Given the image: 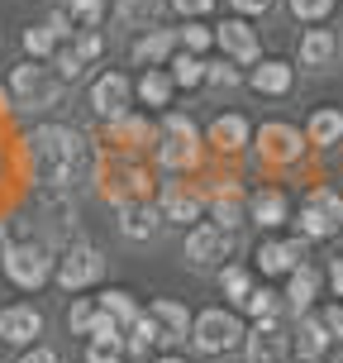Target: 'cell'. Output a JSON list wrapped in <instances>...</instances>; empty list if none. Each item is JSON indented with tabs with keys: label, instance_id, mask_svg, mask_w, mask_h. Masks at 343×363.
<instances>
[{
	"label": "cell",
	"instance_id": "f546056e",
	"mask_svg": "<svg viewBox=\"0 0 343 363\" xmlns=\"http://www.w3.org/2000/svg\"><path fill=\"white\" fill-rule=\"evenodd\" d=\"M129 345H124V330H110V335H91L86 345V363H124Z\"/></svg>",
	"mask_w": 343,
	"mask_h": 363
},
{
	"label": "cell",
	"instance_id": "8992f818",
	"mask_svg": "<svg viewBox=\"0 0 343 363\" xmlns=\"http://www.w3.org/2000/svg\"><path fill=\"white\" fill-rule=\"evenodd\" d=\"M191 340H196L200 354H229V349H238L243 340H248V330H243V320H238L234 311L210 306V311H200V315H196Z\"/></svg>",
	"mask_w": 343,
	"mask_h": 363
},
{
	"label": "cell",
	"instance_id": "484cf974",
	"mask_svg": "<svg viewBox=\"0 0 343 363\" xmlns=\"http://www.w3.org/2000/svg\"><path fill=\"white\" fill-rule=\"evenodd\" d=\"M339 139H343V110L339 106H320L315 115H310V125H306V144L329 148V144H339Z\"/></svg>",
	"mask_w": 343,
	"mask_h": 363
},
{
	"label": "cell",
	"instance_id": "9c48e42d",
	"mask_svg": "<svg viewBox=\"0 0 343 363\" xmlns=\"http://www.w3.org/2000/svg\"><path fill=\"white\" fill-rule=\"evenodd\" d=\"M229 254H234V230H224V225H196L186 235V258L196 268H229L224 263Z\"/></svg>",
	"mask_w": 343,
	"mask_h": 363
},
{
	"label": "cell",
	"instance_id": "9a60e30c",
	"mask_svg": "<svg viewBox=\"0 0 343 363\" xmlns=\"http://www.w3.org/2000/svg\"><path fill=\"white\" fill-rule=\"evenodd\" d=\"M291 345H296V359L320 363V359L329 354V345H334V335H329L325 315H320V311H310V315H301V325H296V335H291Z\"/></svg>",
	"mask_w": 343,
	"mask_h": 363
},
{
	"label": "cell",
	"instance_id": "5bb4252c",
	"mask_svg": "<svg viewBox=\"0 0 343 363\" xmlns=\"http://www.w3.org/2000/svg\"><path fill=\"white\" fill-rule=\"evenodd\" d=\"M257 268L267 272H296L301 263H306V239H262L257 244Z\"/></svg>",
	"mask_w": 343,
	"mask_h": 363
},
{
	"label": "cell",
	"instance_id": "7c38bea8",
	"mask_svg": "<svg viewBox=\"0 0 343 363\" xmlns=\"http://www.w3.org/2000/svg\"><path fill=\"white\" fill-rule=\"evenodd\" d=\"M243 354H248V363H291V335L277 320H257L243 340Z\"/></svg>",
	"mask_w": 343,
	"mask_h": 363
},
{
	"label": "cell",
	"instance_id": "d590c367",
	"mask_svg": "<svg viewBox=\"0 0 343 363\" xmlns=\"http://www.w3.org/2000/svg\"><path fill=\"white\" fill-rule=\"evenodd\" d=\"M163 5H172V0H115V15L124 19V24H148Z\"/></svg>",
	"mask_w": 343,
	"mask_h": 363
},
{
	"label": "cell",
	"instance_id": "ab89813d",
	"mask_svg": "<svg viewBox=\"0 0 343 363\" xmlns=\"http://www.w3.org/2000/svg\"><path fill=\"white\" fill-rule=\"evenodd\" d=\"M334 5H339V0H291V15L306 19V24H320V19L334 15Z\"/></svg>",
	"mask_w": 343,
	"mask_h": 363
},
{
	"label": "cell",
	"instance_id": "83f0119b",
	"mask_svg": "<svg viewBox=\"0 0 343 363\" xmlns=\"http://www.w3.org/2000/svg\"><path fill=\"white\" fill-rule=\"evenodd\" d=\"M163 340H167V335H163V325H158V315H153V311H144V315L124 330V345H129V354H134V359H144L148 349L163 345Z\"/></svg>",
	"mask_w": 343,
	"mask_h": 363
},
{
	"label": "cell",
	"instance_id": "8fae6325",
	"mask_svg": "<svg viewBox=\"0 0 343 363\" xmlns=\"http://www.w3.org/2000/svg\"><path fill=\"white\" fill-rule=\"evenodd\" d=\"M38 335H43V311L38 306H29V301L0 306V340L5 345L29 349V345H38Z\"/></svg>",
	"mask_w": 343,
	"mask_h": 363
},
{
	"label": "cell",
	"instance_id": "ee69618b",
	"mask_svg": "<svg viewBox=\"0 0 343 363\" xmlns=\"http://www.w3.org/2000/svg\"><path fill=\"white\" fill-rule=\"evenodd\" d=\"M320 315H325L329 335H334V340H343V306H339V301H334V306H325V311H320Z\"/></svg>",
	"mask_w": 343,
	"mask_h": 363
},
{
	"label": "cell",
	"instance_id": "bcb514c9",
	"mask_svg": "<svg viewBox=\"0 0 343 363\" xmlns=\"http://www.w3.org/2000/svg\"><path fill=\"white\" fill-rule=\"evenodd\" d=\"M329 282H334V296H343V258L329 263Z\"/></svg>",
	"mask_w": 343,
	"mask_h": 363
},
{
	"label": "cell",
	"instance_id": "cb8c5ba5",
	"mask_svg": "<svg viewBox=\"0 0 343 363\" xmlns=\"http://www.w3.org/2000/svg\"><path fill=\"white\" fill-rule=\"evenodd\" d=\"M120 230H124L129 239H148L153 230H158V220H163V206H148V196L144 201H129V206H120Z\"/></svg>",
	"mask_w": 343,
	"mask_h": 363
},
{
	"label": "cell",
	"instance_id": "4316f807",
	"mask_svg": "<svg viewBox=\"0 0 343 363\" xmlns=\"http://www.w3.org/2000/svg\"><path fill=\"white\" fill-rule=\"evenodd\" d=\"M339 53V38L329 29H306L301 34V67H329Z\"/></svg>",
	"mask_w": 343,
	"mask_h": 363
},
{
	"label": "cell",
	"instance_id": "d4e9b609",
	"mask_svg": "<svg viewBox=\"0 0 343 363\" xmlns=\"http://www.w3.org/2000/svg\"><path fill=\"white\" fill-rule=\"evenodd\" d=\"M148 311L158 315V325H163L167 340H186V335L196 330V315H186V306H181V301H172V296H158Z\"/></svg>",
	"mask_w": 343,
	"mask_h": 363
},
{
	"label": "cell",
	"instance_id": "8d00e7d4",
	"mask_svg": "<svg viewBox=\"0 0 343 363\" xmlns=\"http://www.w3.org/2000/svg\"><path fill=\"white\" fill-rule=\"evenodd\" d=\"M219 282H224V296L238 301V306L253 296V277H248V268H238V263H229V268L219 272Z\"/></svg>",
	"mask_w": 343,
	"mask_h": 363
},
{
	"label": "cell",
	"instance_id": "f6af8a7d",
	"mask_svg": "<svg viewBox=\"0 0 343 363\" xmlns=\"http://www.w3.org/2000/svg\"><path fill=\"white\" fill-rule=\"evenodd\" d=\"M229 5H234L238 15H267L272 10V0H229Z\"/></svg>",
	"mask_w": 343,
	"mask_h": 363
},
{
	"label": "cell",
	"instance_id": "e0dca14e",
	"mask_svg": "<svg viewBox=\"0 0 343 363\" xmlns=\"http://www.w3.org/2000/svg\"><path fill=\"white\" fill-rule=\"evenodd\" d=\"M210 220L224 225V230H238V225L248 220V196H243L238 182H224V186L210 191Z\"/></svg>",
	"mask_w": 343,
	"mask_h": 363
},
{
	"label": "cell",
	"instance_id": "ba28073f",
	"mask_svg": "<svg viewBox=\"0 0 343 363\" xmlns=\"http://www.w3.org/2000/svg\"><path fill=\"white\" fill-rule=\"evenodd\" d=\"M253 148L267 167H291V163H301V153H306L301 129L286 125V120H267V125L253 134Z\"/></svg>",
	"mask_w": 343,
	"mask_h": 363
},
{
	"label": "cell",
	"instance_id": "5b68a950",
	"mask_svg": "<svg viewBox=\"0 0 343 363\" xmlns=\"http://www.w3.org/2000/svg\"><path fill=\"white\" fill-rule=\"evenodd\" d=\"M105 277V254L86 244V239H72L62 254H57V287L62 291H86L91 282Z\"/></svg>",
	"mask_w": 343,
	"mask_h": 363
},
{
	"label": "cell",
	"instance_id": "681fc988",
	"mask_svg": "<svg viewBox=\"0 0 343 363\" xmlns=\"http://www.w3.org/2000/svg\"><path fill=\"white\" fill-rule=\"evenodd\" d=\"M0 239H5V225H0Z\"/></svg>",
	"mask_w": 343,
	"mask_h": 363
},
{
	"label": "cell",
	"instance_id": "7dc6e473",
	"mask_svg": "<svg viewBox=\"0 0 343 363\" xmlns=\"http://www.w3.org/2000/svg\"><path fill=\"white\" fill-rule=\"evenodd\" d=\"M158 363H191V359H177V354H167V359H158Z\"/></svg>",
	"mask_w": 343,
	"mask_h": 363
},
{
	"label": "cell",
	"instance_id": "4dcf8cb0",
	"mask_svg": "<svg viewBox=\"0 0 343 363\" xmlns=\"http://www.w3.org/2000/svg\"><path fill=\"white\" fill-rule=\"evenodd\" d=\"M57 43H62V34H57L53 24H34V29H24V53L29 57H57Z\"/></svg>",
	"mask_w": 343,
	"mask_h": 363
},
{
	"label": "cell",
	"instance_id": "44dd1931",
	"mask_svg": "<svg viewBox=\"0 0 343 363\" xmlns=\"http://www.w3.org/2000/svg\"><path fill=\"white\" fill-rule=\"evenodd\" d=\"M110 325H120V320H115L100 301H91V296H76L72 306H67V330H72V335H86L91 340V335H100V330H110Z\"/></svg>",
	"mask_w": 343,
	"mask_h": 363
},
{
	"label": "cell",
	"instance_id": "836d02e7",
	"mask_svg": "<svg viewBox=\"0 0 343 363\" xmlns=\"http://www.w3.org/2000/svg\"><path fill=\"white\" fill-rule=\"evenodd\" d=\"M95 301H100V306H105V311H110V315H115V320H120V325H124V330L134 325L139 315H144V311L134 306V296H129V291H120V287H115V291H100Z\"/></svg>",
	"mask_w": 343,
	"mask_h": 363
},
{
	"label": "cell",
	"instance_id": "7a4b0ae2",
	"mask_svg": "<svg viewBox=\"0 0 343 363\" xmlns=\"http://www.w3.org/2000/svg\"><path fill=\"white\" fill-rule=\"evenodd\" d=\"M0 268H5V277H10L19 291H38L48 277H57V258L43 239H10Z\"/></svg>",
	"mask_w": 343,
	"mask_h": 363
},
{
	"label": "cell",
	"instance_id": "7bdbcfd3",
	"mask_svg": "<svg viewBox=\"0 0 343 363\" xmlns=\"http://www.w3.org/2000/svg\"><path fill=\"white\" fill-rule=\"evenodd\" d=\"M19 363H57V349L53 345H29L19 354Z\"/></svg>",
	"mask_w": 343,
	"mask_h": 363
},
{
	"label": "cell",
	"instance_id": "c3c4849f",
	"mask_svg": "<svg viewBox=\"0 0 343 363\" xmlns=\"http://www.w3.org/2000/svg\"><path fill=\"white\" fill-rule=\"evenodd\" d=\"M291 363H310V359H291Z\"/></svg>",
	"mask_w": 343,
	"mask_h": 363
},
{
	"label": "cell",
	"instance_id": "e575fe53",
	"mask_svg": "<svg viewBox=\"0 0 343 363\" xmlns=\"http://www.w3.org/2000/svg\"><path fill=\"white\" fill-rule=\"evenodd\" d=\"M281 296H286V291L253 287V296L243 301V311H248V315H257V320H277V311H281Z\"/></svg>",
	"mask_w": 343,
	"mask_h": 363
},
{
	"label": "cell",
	"instance_id": "ffe728a7",
	"mask_svg": "<svg viewBox=\"0 0 343 363\" xmlns=\"http://www.w3.org/2000/svg\"><path fill=\"white\" fill-rule=\"evenodd\" d=\"M181 48V38L172 34V29H153V34H144L139 43H134V67H163V62H172Z\"/></svg>",
	"mask_w": 343,
	"mask_h": 363
},
{
	"label": "cell",
	"instance_id": "6da1fadb",
	"mask_svg": "<svg viewBox=\"0 0 343 363\" xmlns=\"http://www.w3.org/2000/svg\"><path fill=\"white\" fill-rule=\"evenodd\" d=\"M24 163H29V177L43 186H81L95 172V153L81 129L38 125L24 134Z\"/></svg>",
	"mask_w": 343,
	"mask_h": 363
},
{
	"label": "cell",
	"instance_id": "7402d4cb",
	"mask_svg": "<svg viewBox=\"0 0 343 363\" xmlns=\"http://www.w3.org/2000/svg\"><path fill=\"white\" fill-rule=\"evenodd\" d=\"M253 91H262V96H286L291 86H296V67L291 62H281V57H267V62H257L253 67Z\"/></svg>",
	"mask_w": 343,
	"mask_h": 363
},
{
	"label": "cell",
	"instance_id": "3957f363",
	"mask_svg": "<svg viewBox=\"0 0 343 363\" xmlns=\"http://www.w3.org/2000/svg\"><path fill=\"white\" fill-rule=\"evenodd\" d=\"M153 163L163 172H191L200 163V134L186 115H167L163 120V134H158V148H153Z\"/></svg>",
	"mask_w": 343,
	"mask_h": 363
},
{
	"label": "cell",
	"instance_id": "4fadbf2b",
	"mask_svg": "<svg viewBox=\"0 0 343 363\" xmlns=\"http://www.w3.org/2000/svg\"><path fill=\"white\" fill-rule=\"evenodd\" d=\"M205 144L215 148V153H243V148L253 144V125L243 115H215L210 129H205Z\"/></svg>",
	"mask_w": 343,
	"mask_h": 363
},
{
	"label": "cell",
	"instance_id": "277c9868",
	"mask_svg": "<svg viewBox=\"0 0 343 363\" xmlns=\"http://www.w3.org/2000/svg\"><path fill=\"white\" fill-rule=\"evenodd\" d=\"M62 72H53V67H43L38 57H29V62H19L15 72H10V96H15V106H29V110H48L62 101Z\"/></svg>",
	"mask_w": 343,
	"mask_h": 363
},
{
	"label": "cell",
	"instance_id": "d6a6232c",
	"mask_svg": "<svg viewBox=\"0 0 343 363\" xmlns=\"http://www.w3.org/2000/svg\"><path fill=\"white\" fill-rule=\"evenodd\" d=\"M57 10H62V15H72L76 29H95L100 15H105V0H57Z\"/></svg>",
	"mask_w": 343,
	"mask_h": 363
},
{
	"label": "cell",
	"instance_id": "60d3db41",
	"mask_svg": "<svg viewBox=\"0 0 343 363\" xmlns=\"http://www.w3.org/2000/svg\"><path fill=\"white\" fill-rule=\"evenodd\" d=\"M205 86H215V91L238 86V67H229V62H205Z\"/></svg>",
	"mask_w": 343,
	"mask_h": 363
},
{
	"label": "cell",
	"instance_id": "74e56055",
	"mask_svg": "<svg viewBox=\"0 0 343 363\" xmlns=\"http://www.w3.org/2000/svg\"><path fill=\"white\" fill-rule=\"evenodd\" d=\"M110 139L139 148V144H148V125H144V120H134V115H124V120H115V125H110Z\"/></svg>",
	"mask_w": 343,
	"mask_h": 363
},
{
	"label": "cell",
	"instance_id": "f1b7e54d",
	"mask_svg": "<svg viewBox=\"0 0 343 363\" xmlns=\"http://www.w3.org/2000/svg\"><path fill=\"white\" fill-rule=\"evenodd\" d=\"M172 86H177V82H172V72H163V67H148L144 77H139V101H144V106H167V101H172Z\"/></svg>",
	"mask_w": 343,
	"mask_h": 363
},
{
	"label": "cell",
	"instance_id": "1f68e13d",
	"mask_svg": "<svg viewBox=\"0 0 343 363\" xmlns=\"http://www.w3.org/2000/svg\"><path fill=\"white\" fill-rule=\"evenodd\" d=\"M167 67H172V82H177V86H205V62H200V53L177 48V57H172Z\"/></svg>",
	"mask_w": 343,
	"mask_h": 363
},
{
	"label": "cell",
	"instance_id": "d6986e66",
	"mask_svg": "<svg viewBox=\"0 0 343 363\" xmlns=\"http://www.w3.org/2000/svg\"><path fill=\"white\" fill-rule=\"evenodd\" d=\"M205 206H210V196H200V191H191V186L167 182V191H163V220L186 225V220H200V216H205Z\"/></svg>",
	"mask_w": 343,
	"mask_h": 363
},
{
	"label": "cell",
	"instance_id": "30bf717a",
	"mask_svg": "<svg viewBox=\"0 0 343 363\" xmlns=\"http://www.w3.org/2000/svg\"><path fill=\"white\" fill-rule=\"evenodd\" d=\"M129 96H134V82H129L124 72H105L91 82V110L100 115V120H124L129 115Z\"/></svg>",
	"mask_w": 343,
	"mask_h": 363
},
{
	"label": "cell",
	"instance_id": "b9f144b4",
	"mask_svg": "<svg viewBox=\"0 0 343 363\" xmlns=\"http://www.w3.org/2000/svg\"><path fill=\"white\" fill-rule=\"evenodd\" d=\"M210 5H215V0H172V10H177L181 19H200Z\"/></svg>",
	"mask_w": 343,
	"mask_h": 363
},
{
	"label": "cell",
	"instance_id": "603a6c76",
	"mask_svg": "<svg viewBox=\"0 0 343 363\" xmlns=\"http://www.w3.org/2000/svg\"><path fill=\"white\" fill-rule=\"evenodd\" d=\"M315 296H320V268H310V263H301V268L291 272L286 306L296 311V315H310V306H315Z\"/></svg>",
	"mask_w": 343,
	"mask_h": 363
},
{
	"label": "cell",
	"instance_id": "52a82bcc",
	"mask_svg": "<svg viewBox=\"0 0 343 363\" xmlns=\"http://www.w3.org/2000/svg\"><path fill=\"white\" fill-rule=\"evenodd\" d=\"M301 239H329L343 230V196L334 186H315L306 201H301Z\"/></svg>",
	"mask_w": 343,
	"mask_h": 363
},
{
	"label": "cell",
	"instance_id": "ac0fdd59",
	"mask_svg": "<svg viewBox=\"0 0 343 363\" xmlns=\"http://www.w3.org/2000/svg\"><path fill=\"white\" fill-rule=\"evenodd\" d=\"M248 220H253V225H262V230L286 225V220H291L286 191H277V186H262V191H253V196H248Z\"/></svg>",
	"mask_w": 343,
	"mask_h": 363
},
{
	"label": "cell",
	"instance_id": "f35d334b",
	"mask_svg": "<svg viewBox=\"0 0 343 363\" xmlns=\"http://www.w3.org/2000/svg\"><path fill=\"white\" fill-rule=\"evenodd\" d=\"M181 48L186 53H205L210 43H215V29H205V24H196V19H186V29H177Z\"/></svg>",
	"mask_w": 343,
	"mask_h": 363
},
{
	"label": "cell",
	"instance_id": "2e32d148",
	"mask_svg": "<svg viewBox=\"0 0 343 363\" xmlns=\"http://www.w3.org/2000/svg\"><path fill=\"white\" fill-rule=\"evenodd\" d=\"M215 43H219L229 57H234V62H257V53H262V48H257L253 24H248V19H238V15L224 19V24L215 29Z\"/></svg>",
	"mask_w": 343,
	"mask_h": 363
}]
</instances>
